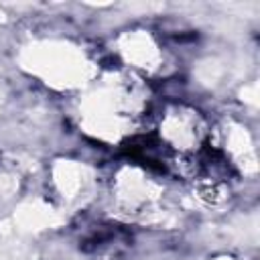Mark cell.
<instances>
[{"label":"cell","instance_id":"cell-1","mask_svg":"<svg viewBox=\"0 0 260 260\" xmlns=\"http://www.w3.org/2000/svg\"><path fill=\"white\" fill-rule=\"evenodd\" d=\"M146 89L134 71H116L98 81L81 102V122L98 138L116 140L146 114Z\"/></svg>","mask_w":260,"mask_h":260},{"label":"cell","instance_id":"cell-2","mask_svg":"<svg viewBox=\"0 0 260 260\" xmlns=\"http://www.w3.org/2000/svg\"><path fill=\"white\" fill-rule=\"evenodd\" d=\"M211 130L201 112L191 106L175 104L165 108L158 120V136L160 142L175 152L177 158H191L197 156L205 142L209 140Z\"/></svg>","mask_w":260,"mask_h":260},{"label":"cell","instance_id":"cell-3","mask_svg":"<svg viewBox=\"0 0 260 260\" xmlns=\"http://www.w3.org/2000/svg\"><path fill=\"white\" fill-rule=\"evenodd\" d=\"M158 195L160 185L154 181V177L146 175V171L130 167L116 175L114 197L118 205L128 213H146V209L152 211Z\"/></svg>","mask_w":260,"mask_h":260},{"label":"cell","instance_id":"cell-4","mask_svg":"<svg viewBox=\"0 0 260 260\" xmlns=\"http://www.w3.org/2000/svg\"><path fill=\"white\" fill-rule=\"evenodd\" d=\"M120 53L128 67L140 73H156L160 71V63H165L162 47L152 39L150 32L132 30L120 39Z\"/></svg>","mask_w":260,"mask_h":260}]
</instances>
